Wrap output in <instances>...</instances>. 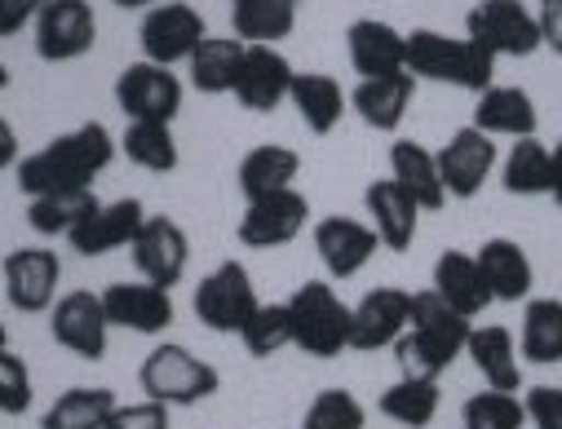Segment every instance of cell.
<instances>
[{
    "label": "cell",
    "mask_w": 562,
    "mask_h": 429,
    "mask_svg": "<svg viewBox=\"0 0 562 429\" xmlns=\"http://www.w3.org/2000/svg\"><path fill=\"white\" fill-rule=\"evenodd\" d=\"M115 160V142L106 133V124L85 120L71 133H58L54 142L27 160H19V191L27 200L36 195H71V191H89L93 178Z\"/></svg>",
    "instance_id": "1"
},
{
    "label": "cell",
    "mask_w": 562,
    "mask_h": 429,
    "mask_svg": "<svg viewBox=\"0 0 562 429\" xmlns=\"http://www.w3.org/2000/svg\"><path fill=\"white\" fill-rule=\"evenodd\" d=\"M465 341H470V319L457 315L435 289H426V293H412V319H407V332L394 341V354L403 376L439 381L461 359Z\"/></svg>",
    "instance_id": "2"
},
{
    "label": "cell",
    "mask_w": 562,
    "mask_h": 429,
    "mask_svg": "<svg viewBox=\"0 0 562 429\" xmlns=\"http://www.w3.org/2000/svg\"><path fill=\"white\" fill-rule=\"evenodd\" d=\"M407 76L483 93L487 84H496V54H487L470 36L461 41L448 32L416 27V32H407Z\"/></svg>",
    "instance_id": "3"
},
{
    "label": "cell",
    "mask_w": 562,
    "mask_h": 429,
    "mask_svg": "<svg viewBox=\"0 0 562 429\" xmlns=\"http://www.w3.org/2000/svg\"><path fill=\"white\" fill-rule=\"evenodd\" d=\"M137 385H143L147 398H156L165 407H191V403H204L209 394H217L222 376H217L213 363H204L187 346L165 341L143 359V368H137Z\"/></svg>",
    "instance_id": "4"
},
{
    "label": "cell",
    "mask_w": 562,
    "mask_h": 429,
    "mask_svg": "<svg viewBox=\"0 0 562 429\" xmlns=\"http://www.w3.org/2000/svg\"><path fill=\"white\" fill-rule=\"evenodd\" d=\"M293 315V346L311 359H337L350 350V306L328 289V283H302L289 302Z\"/></svg>",
    "instance_id": "5"
},
{
    "label": "cell",
    "mask_w": 562,
    "mask_h": 429,
    "mask_svg": "<svg viewBox=\"0 0 562 429\" xmlns=\"http://www.w3.org/2000/svg\"><path fill=\"white\" fill-rule=\"evenodd\" d=\"M195 319L209 332H244L248 319L257 315V283L239 261H222L217 270H209L195 289Z\"/></svg>",
    "instance_id": "6"
},
{
    "label": "cell",
    "mask_w": 562,
    "mask_h": 429,
    "mask_svg": "<svg viewBox=\"0 0 562 429\" xmlns=\"http://www.w3.org/2000/svg\"><path fill=\"white\" fill-rule=\"evenodd\" d=\"M465 36L496 58H531L544 45L540 23L522 0H479L465 19Z\"/></svg>",
    "instance_id": "7"
},
{
    "label": "cell",
    "mask_w": 562,
    "mask_h": 429,
    "mask_svg": "<svg viewBox=\"0 0 562 429\" xmlns=\"http://www.w3.org/2000/svg\"><path fill=\"white\" fill-rule=\"evenodd\" d=\"M128 261L137 266V274L147 283H156V289H178L191 266V239L173 217L156 213L143 222L137 239L128 244Z\"/></svg>",
    "instance_id": "8"
},
{
    "label": "cell",
    "mask_w": 562,
    "mask_h": 429,
    "mask_svg": "<svg viewBox=\"0 0 562 429\" xmlns=\"http://www.w3.org/2000/svg\"><path fill=\"white\" fill-rule=\"evenodd\" d=\"M115 102L128 120H165L173 124L182 111V80L173 76V67L137 58L120 71L115 80Z\"/></svg>",
    "instance_id": "9"
},
{
    "label": "cell",
    "mask_w": 562,
    "mask_h": 429,
    "mask_svg": "<svg viewBox=\"0 0 562 429\" xmlns=\"http://www.w3.org/2000/svg\"><path fill=\"white\" fill-rule=\"evenodd\" d=\"M0 274H5V297L19 315H45L58 302L63 257L54 248H14L0 261Z\"/></svg>",
    "instance_id": "10"
},
{
    "label": "cell",
    "mask_w": 562,
    "mask_h": 429,
    "mask_svg": "<svg viewBox=\"0 0 562 429\" xmlns=\"http://www.w3.org/2000/svg\"><path fill=\"white\" fill-rule=\"evenodd\" d=\"M209 36V23L195 5L187 0H173V5H151L147 19H143V58L147 63H160V67H178L195 54V45Z\"/></svg>",
    "instance_id": "11"
},
{
    "label": "cell",
    "mask_w": 562,
    "mask_h": 429,
    "mask_svg": "<svg viewBox=\"0 0 562 429\" xmlns=\"http://www.w3.org/2000/svg\"><path fill=\"white\" fill-rule=\"evenodd\" d=\"M311 217V200L289 187V191H274V195H261V200H248L239 226H235V239L244 248H284L302 235Z\"/></svg>",
    "instance_id": "12"
},
{
    "label": "cell",
    "mask_w": 562,
    "mask_h": 429,
    "mask_svg": "<svg viewBox=\"0 0 562 429\" xmlns=\"http://www.w3.org/2000/svg\"><path fill=\"white\" fill-rule=\"evenodd\" d=\"M98 41V14L89 0H45L36 14V54L45 63L85 58Z\"/></svg>",
    "instance_id": "13"
},
{
    "label": "cell",
    "mask_w": 562,
    "mask_h": 429,
    "mask_svg": "<svg viewBox=\"0 0 562 429\" xmlns=\"http://www.w3.org/2000/svg\"><path fill=\"white\" fill-rule=\"evenodd\" d=\"M106 311H102V297L89 293V289H76L67 297L54 302L49 311V332L63 350H71L76 359L85 363H98L106 359Z\"/></svg>",
    "instance_id": "14"
},
{
    "label": "cell",
    "mask_w": 562,
    "mask_h": 429,
    "mask_svg": "<svg viewBox=\"0 0 562 429\" xmlns=\"http://www.w3.org/2000/svg\"><path fill=\"white\" fill-rule=\"evenodd\" d=\"M435 160H439V178H443L448 200H474L496 169V137H487L474 124L457 128Z\"/></svg>",
    "instance_id": "15"
},
{
    "label": "cell",
    "mask_w": 562,
    "mask_h": 429,
    "mask_svg": "<svg viewBox=\"0 0 562 429\" xmlns=\"http://www.w3.org/2000/svg\"><path fill=\"white\" fill-rule=\"evenodd\" d=\"M293 63L279 54L274 45H244V63H239V76H235V102L244 106V111H257V115H266V111H274L279 102L289 98V89H293Z\"/></svg>",
    "instance_id": "16"
},
{
    "label": "cell",
    "mask_w": 562,
    "mask_h": 429,
    "mask_svg": "<svg viewBox=\"0 0 562 429\" xmlns=\"http://www.w3.org/2000/svg\"><path fill=\"white\" fill-rule=\"evenodd\" d=\"M102 297V311H106V324L111 328H128V332H165L173 324V297L169 289H156V283H106L98 293Z\"/></svg>",
    "instance_id": "17"
},
{
    "label": "cell",
    "mask_w": 562,
    "mask_h": 429,
    "mask_svg": "<svg viewBox=\"0 0 562 429\" xmlns=\"http://www.w3.org/2000/svg\"><path fill=\"white\" fill-rule=\"evenodd\" d=\"M376 248H381V235L359 217L333 213V217H319L315 226V252L333 279H355L372 261Z\"/></svg>",
    "instance_id": "18"
},
{
    "label": "cell",
    "mask_w": 562,
    "mask_h": 429,
    "mask_svg": "<svg viewBox=\"0 0 562 429\" xmlns=\"http://www.w3.org/2000/svg\"><path fill=\"white\" fill-rule=\"evenodd\" d=\"M412 293L403 289H372L350 311V350H385L407 332Z\"/></svg>",
    "instance_id": "19"
},
{
    "label": "cell",
    "mask_w": 562,
    "mask_h": 429,
    "mask_svg": "<svg viewBox=\"0 0 562 429\" xmlns=\"http://www.w3.org/2000/svg\"><path fill=\"white\" fill-rule=\"evenodd\" d=\"M143 222H147L143 200H115V204H98L67 239H71V252L102 257V252L128 248L137 239V230H143Z\"/></svg>",
    "instance_id": "20"
},
{
    "label": "cell",
    "mask_w": 562,
    "mask_h": 429,
    "mask_svg": "<svg viewBox=\"0 0 562 429\" xmlns=\"http://www.w3.org/2000/svg\"><path fill=\"white\" fill-rule=\"evenodd\" d=\"M346 54H350V63H355V71H359L363 80L407 71V36L394 32V27L381 23V19H359V23H350V32H346Z\"/></svg>",
    "instance_id": "21"
},
{
    "label": "cell",
    "mask_w": 562,
    "mask_h": 429,
    "mask_svg": "<svg viewBox=\"0 0 562 429\" xmlns=\"http://www.w3.org/2000/svg\"><path fill=\"white\" fill-rule=\"evenodd\" d=\"M368 213H372V230L381 235V244L390 252H407L412 239H416V226H420V204L394 182V178H381L368 187Z\"/></svg>",
    "instance_id": "22"
},
{
    "label": "cell",
    "mask_w": 562,
    "mask_h": 429,
    "mask_svg": "<svg viewBox=\"0 0 562 429\" xmlns=\"http://www.w3.org/2000/svg\"><path fill=\"white\" fill-rule=\"evenodd\" d=\"M465 354L474 359V368H479V376L487 381V390H501V394H518V390H522L518 341H514V332H509V328H501V324L470 328Z\"/></svg>",
    "instance_id": "23"
},
{
    "label": "cell",
    "mask_w": 562,
    "mask_h": 429,
    "mask_svg": "<svg viewBox=\"0 0 562 429\" xmlns=\"http://www.w3.org/2000/svg\"><path fill=\"white\" fill-rule=\"evenodd\" d=\"M390 178L426 213H439L448 204V191H443V178H439V160L412 137L390 142Z\"/></svg>",
    "instance_id": "24"
},
{
    "label": "cell",
    "mask_w": 562,
    "mask_h": 429,
    "mask_svg": "<svg viewBox=\"0 0 562 429\" xmlns=\"http://www.w3.org/2000/svg\"><path fill=\"white\" fill-rule=\"evenodd\" d=\"M412 93H416V76L398 71V76H376V80H359L355 93H350V106L355 115L376 128V133H394L412 106Z\"/></svg>",
    "instance_id": "25"
},
{
    "label": "cell",
    "mask_w": 562,
    "mask_h": 429,
    "mask_svg": "<svg viewBox=\"0 0 562 429\" xmlns=\"http://www.w3.org/2000/svg\"><path fill=\"white\" fill-rule=\"evenodd\" d=\"M483 279H487V293L492 302H522L536 283V270H531V257L522 252L518 239H487L479 252H474Z\"/></svg>",
    "instance_id": "26"
},
{
    "label": "cell",
    "mask_w": 562,
    "mask_h": 429,
    "mask_svg": "<svg viewBox=\"0 0 562 429\" xmlns=\"http://www.w3.org/2000/svg\"><path fill=\"white\" fill-rule=\"evenodd\" d=\"M540 124L536 102L527 98V89L518 84H487L479 93L474 106V128H483L487 137H531Z\"/></svg>",
    "instance_id": "27"
},
{
    "label": "cell",
    "mask_w": 562,
    "mask_h": 429,
    "mask_svg": "<svg viewBox=\"0 0 562 429\" xmlns=\"http://www.w3.org/2000/svg\"><path fill=\"white\" fill-rule=\"evenodd\" d=\"M435 293H439L457 315H465V319H474V315H483V311L492 306V293H487V279H483L479 261L465 257V252H457V248H448V252L435 261Z\"/></svg>",
    "instance_id": "28"
},
{
    "label": "cell",
    "mask_w": 562,
    "mask_h": 429,
    "mask_svg": "<svg viewBox=\"0 0 562 429\" xmlns=\"http://www.w3.org/2000/svg\"><path fill=\"white\" fill-rule=\"evenodd\" d=\"M302 173V156L293 147H279V142H261L252 147L244 160H239V191L244 200H261V195H274V191H289Z\"/></svg>",
    "instance_id": "29"
},
{
    "label": "cell",
    "mask_w": 562,
    "mask_h": 429,
    "mask_svg": "<svg viewBox=\"0 0 562 429\" xmlns=\"http://www.w3.org/2000/svg\"><path fill=\"white\" fill-rule=\"evenodd\" d=\"M302 0H231V27L244 45H274L289 41L297 27Z\"/></svg>",
    "instance_id": "30"
},
{
    "label": "cell",
    "mask_w": 562,
    "mask_h": 429,
    "mask_svg": "<svg viewBox=\"0 0 562 429\" xmlns=\"http://www.w3.org/2000/svg\"><path fill=\"white\" fill-rule=\"evenodd\" d=\"M289 98H293V106L302 111L306 128L319 133V137L333 133V128L346 120V106H350L346 89H341L333 76H324V71H297Z\"/></svg>",
    "instance_id": "31"
},
{
    "label": "cell",
    "mask_w": 562,
    "mask_h": 429,
    "mask_svg": "<svg viewBox=\"0 0 562 429\" xmlns=\"http://www.w3.org/2000/svg\"><path fill=\"white\" fill-rule=\"evenodd\" d=\"M439 403H443L439 381H426V376H398V381H394L390 390H381V398H376V407H381L390 420H398L403 429H426V425H435Z\"/></svg>",
    "instance_id": "32"
},
{
    "label": "cell",
    "mask_w": 562,
    "mask_h": 429,
    "mask_svg": "<svg viewBox=\"0 0 562 429\" xmlns=\"http://www.w3.org/2000/svg\"><path fill=\"white\" fill-rule=\"evenodd\" d=\"M187 63H191V84L200 93H213V98L231 93L235 76H239V63H244V41H235V36H204Z\"/></svg>",
    "instance_id": "33"
},
{
    "label": "cell",
    "mask_w": 562,
    "mask_h": 429,
    "mask_svg": "<svg viewBox=\"0 0 562 429\" xmlns=\"http://www.w3.org/2000/svg\"><path fill=\"white\" fill-rule=\"evenodd\" d=\"M518 359L562 363V302L558 297H531L527 302L522 332H518Z\"/></svg>",
    "instance_id": "34"
},
{
    "label": "cell",
    "mask_w": 562,
    "mask_h": 429,
    "mask_svg": "<svg viewBox=\"0 0 562 429\" xmlns=\"http://www.w3.org/2000/svg\"><path fill=\"white\" fill-rule=\"evenodd\" d=\"M111 411H115V390L76 385V390L54 398V407L41 416V429H106Z\"/></svg>",
    "instance_id": "35"
},
{
    "label": "cell",
    "mask_w": 562,
    "mask_h": 429,
    "mask_svg": "<svg viewBox=\"0 0 562 429\" xmlns=\"http://www.w3.org/2000/svg\"><path fill=\"white\" fill-rule=\"evenodd\" d=\"M120 147L147 173H173L178 169V137H173V124H165V120H128Z\"/></svg>",
    "instance_id": "36"
},
{
    "label": "cell",
    "mask_w": 562,
    "mask_h": 429,
    "mask_svg": "<svg viewBox=\"0 0 562 429\" xmlns=\"http://www.w3.org/2000/svg\"><path fill=\"white\" fill-rule=\"evenodd\" d=\"M501 187L509 195H549V147L531 133V137H514V147L505 156V169H501Z\"/></svg>",
    "instance_id": "37"
},
{
    "label": "cell",
    "mask_w": 562,
    "mask_h": 429,
    "mask_svg": "<svg viewBox=\"0 0 562 429\" xmlns=\"http://www.w3.org/2000/svg\"><path fill=\"white\" fill-rule=\"evenodd\" d=\"M98 208L93 191H71V195H36L27 204V226L41 235H71L89 213Z\"/></svg>",
    "instance_id": "38"
},
{
    "label": "cell",
    "mask_w": 562,
    "mask_h": 429,
    "mask_svg": "<svg viewBox=\"0 0 562 429\" xmlns=\"http://www.w3.org/2000/svg\"><path fill=\"white\" fill-rule=\"evenodd\" d=\"M244 350L252 359H270L274 350L293 346V315H289V302H274V306H257V315L248 319V328L239 332Z\"/></svg>",
    "instance_id": "39"
},
{
    "label": "cell",
    "mask_w": 562,
    "mask_h": 429,
    "mask_svg": "<svg viewBox=\"0 0 562 429\" xmlns=\"http://www.w3.org/2000/svg\"><path fill=\"white\" fill-rule=\"evenodd\" d=\"M522 425H527V407H522L518 394L483 390V394L465 398L461 429H522Z\"/></svg>",
    "instance_id": "40"
},
{
    "label": "cell",
    "mask_w": 562,
    "mask_h": 429,
    "mask_svg": "<svg viewBox=\"0 0 562 429\" xmlns=\"http://www.w3.org/2000/svg\"><path fill=\"white\" fill-rule=\"evenodd\" d=\"M368 411L350 390H319L302 416V429H363Z\"/></svg>",
    "instance_id": "41"
},
{
    "label": "cell",
    "mask_w": 562,
    "mask_h": 429,
    "mask_svg": "<svg viewBox=\"0 0 562 429\" xmlns=\"http://www.w3.org/2000/svg\"><path fill=\"white\" fill-rule=\"evenodd\" d=\"M32 407V372L14 350H0V411L23 416Z\"/></svg>",
    "instance_id": "42"
},
{
    "label": "cell",
    "mask_w": 562,
    "mask_h": 429,
    "mask_svg": "<svg viewBox=\"0 0 562 429\" xmlns=\"http://www.w3.org/2000/svg\"><path fill=\"white\" fill-rule=\"evenodd\" d=\"M106 429H169V407L156 398L115 403V411L106 416Z\"/></svg>",
    "instance_id": "43"
},
{
    "label": "cell",
    "mask_w": 562,
    "mask_h": 429,
    "mask_svg": "<svg viewBox=\"0 0 562 429\" xmlns=\"http://www.w3.org/2000/svg\"><path fill=\"white\" fill-rule=\"evenodd\" d=\"M522 407L536 429H562V385H531Z\"/></svg>",
    "instance_id": "44"
},
{
    "label": "cell",
    "mask_w": 562,
    "mask_h": 429,
    "mask_svg": "<svg viewBox=\"0 0 562 429\" xmlns=\"http://www.w3.org/2000/svg\"><path fill=\"white\" fill-rule=\"evenodd\" d=\"M41 10L45 0H0V36H19Z\"/></svg>",
    "instance_id": "45"
},
{
    "label": "cell",
    "mask_w": 562,
    "mask_h": 429,
    "mask_svg": "<svg viewBox=\"0 0 562 429\" xmlns=\"http://www.w3.org/2000/svg\"><path fill=\"white\" fill-rule=\"evenodd\" d=\"M536 23H540V41L553 49V54H562V0H536Z\"/></svg>",
    "instance_id": "46"
},
{
    "label": "cell",
    "mask_w": 562,
    "mask_h": 429,
    "mask_svg": "<svg viewBox=\"0 0 562 429\" xmlns=\"http://www.w3.org/2000/svg\"><path fill=\"white\" fill-rule=\"evenodd\" d=\"M10 165H19V133L5 115H0V169H10Z\"/></svg>",
    "instance_id": "47"
},
{
    "label": "cell",
    "mask_w": 562,
    "mask_h": 429,
    "mask_svg": "<svg viewBox=\"0 0 562 429\" xmlns=\"http://www.w3.org/2000/svg\"><path fill=\"white\" fill-rule=\"evenodd\" d=\"M549 195H553V204L562 208V137L549 147Z\"/></svg>",
    "instance_id": "48"
},
{
    "label": "cell",
    "mask_w": 562,
    "mask_h": 429,
    "mask_svg": "<svg viewBox=\"0 0 562 429\" xmlns=\"http://www.w3.org/2000/svg\"><path fill=\"white\" fill-rule=\"evenodd\" d=\"M111 5H120V10H143V5H156V0H111Z\"/></svg>",
    "instance_id": "49"
},
{
    "label": "cell",
    "mask_w": 562,
    "mask_h": 429,
    "mask_svg": "<svg viewBox=\"0 0 562 429\" xmlns=\"http://www.w3.org/2000/svg\"><path fill=\"white\" fill-rule=\"evenodd\" d=\"M5 89H10V67L0 63V93H5Z\"/></svg>",
    "instance_id": "50"
},
{
    "label": "cell",
    "mask_w": 562,
    "mask_h": 429,
    "mask_svg": "<svg viewBox=\"0 0 562 429\" xmlns=\"http://www.w3.org/2000/svg\"><path fill=\"white\" fill-rule=\"evenodd\" d=\"M0 350H10V332H5V324H0Z\"/></svg>",
    "instance_id": "51"
}]
</instances>
